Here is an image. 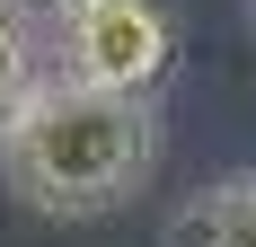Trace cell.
I'll return each mask as SVG.
<instances>
[{"mask_svg":"<svg viewBox=\"0 0 256 247\" xmlns=\"http://www.w3.org/2000/svg\"><path fill=\"white\" fill-rule=\"evenodd\" d=\"M150 159H159L150 98H106V88L44 80L0 124V168H9L18 203L53 212V221H88V212L132 203L150 186Z\"/></svg>","mask_w":256,"mask_h":247,"instance_id":"1","label":"cell"},{"mask_svg":"<svg viewBox=\"0 0 256 247\" xmlns=\"http://www.w3.org/2000/svg\"><path fill=\"white\" fill-rule=\"evenodd\" d=\"M177 62V26L159 0H71L62 9V80L106 98H150Z\"/></svg>","mask_w":256,"mask_h":247,"instance_id":"2","label":"cell"},{"mask_svg":"<svg viewBox=\"0 0 256 247\" xmlns=\"http://www.w3.org/2000/svg\"><path fill=\"white\" fill-rule=\"evenodd\" d=\"M168 247H256V176H230L168 221Z\"/></svg>","mask_w":256,"mask_h":247,"instance_id":"3","label":"cell"},{"mask_svg":"<svg viewBox=\"0 0 256 247\" xmlns=\"http://www.w3.org/2000/svg\"><path fill=\"white\" fill-rule=\"evenodd\" d=\"M36 88H44V36L26 18V0H0V124L18 115Z\"/></svg>","mask_w":256,"mask_h":247,"instance_id":"4","label":"cell"},{"mask_svg":"<svg viewBox=\"0 0 256 247\" xmlns=\"http://www.w3.org/2000/svg\"><path fill=\"white\" fill-rule=\"evenodd\" d=\"M53 9H71V0H53Z\"/></svg>","mask_w":256,"mask_h":247,"instance_id":"5","label":"cell"}]
</instances>
